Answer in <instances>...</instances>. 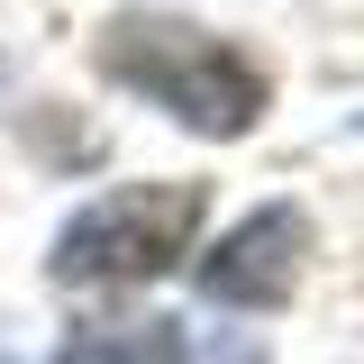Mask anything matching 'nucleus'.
<instances>
[{
    "label": "nucleus",
    "instance_id": "obj_1",
    "mask_svg": "<svg viewBox=\"0 0 364 364\" xmlns=\"http://www.w3.org/2000/svg\"><path fill=\"white\" fill-rule=\"evenodd\" d=\"M100 73L146 91L164 119H182L200 136H246L255 109H264L255 55H237L228 37L191 28V18H164V9H119L100 28Z\"/></svg>",
    "mask_w": 364,
    "mask_h": 364
},
{
    "label": "nucleus",
    "instance_id": "obj_2",
    "mask_svg": "<svg viewBox=\"0 0 364 364\" xmlns=\"http://www.w3.org/2000/svg\"><path fill=\"white\" fill-rule=\"evenodd\" d=\"M200 210H210V191H200V182H128V191H109V200H91V210L64 219L46 273H55L64 291L155 282V273H173L182 255H191Z\"/></svg>",
    "mask_w": 364,
    "mask_h": 364
},
{
    "label": "nucleus",
    "instance_id": "obj_3",
    "mask_svg": "<svg viewBox=\"0 0 364 364\" xmlns=\"http://www.w3.org/2000/svg\"><path fill=\"white\" fill-rule=\"evenodd\" d=\"M301 255H310V219H301L291 200H273V210H255V219L228 237L219 255H200V291L228 301V310H273V301L291 291Z\"/></svg>",
    "mask_w": 364,
    "mask_h": 364
},
{
    "label": "nucleus",
    "instance_id": "obj_4",
    "mask_svg": "<svg viewBox=\"0 0 364 364\" xmlns=\"http://www.w3.org/2000/svg\"><path fill=\"white\" fill-rule=\"evenodd\" d=\"M55 364H255V346L237 337L219 355H200L182 318H136V328H82Z\"/></svg>",
    "mask_w": 364,
    "mask_h": 364
},
{
    "label": "nucleus",
    "instance_id": "obj_5",
    "mask_svg": "<svg viewBox=\"0 0 364 364\" xmlns=\"http://www.w3.org/2000/svg\"><path fill=\"white\" fill-rule=\"evenodd\" d=\"M0 364H9V355H0Z\"/></svg>",
    "mask_w": 364,
    "mask_h": 364
}]
</instances>
